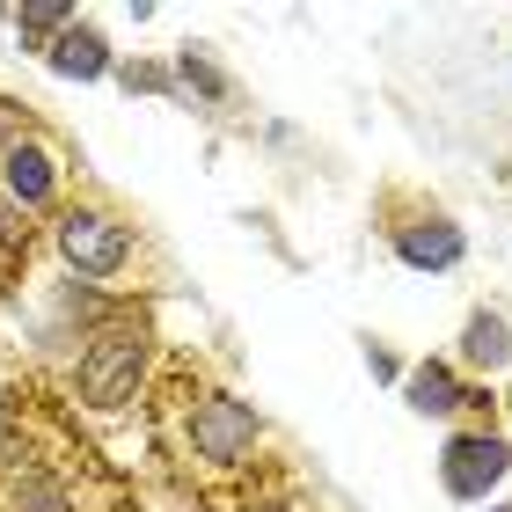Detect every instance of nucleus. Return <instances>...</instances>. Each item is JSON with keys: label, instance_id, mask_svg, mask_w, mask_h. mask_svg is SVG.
<instances>
[{"label": "nucleus", "instance_id": "dca6fc26", "mask_svg": "<svg viewBox=\"0 0 512 512\" xmlns=\"http://www.w3.org/2000/svg\"><path fill=\"white\" fill-rule=\"evenodd\" d=\"M505 410H512V388H505Z\"/></svg>", "mask_w": 512, "mask_h": 512}, {"label": "nucleus", "instance_id": "f257e3e1", "mask_svg": "<svg viewBox=\"0 0 512 512\" xmlns=\"http://www.w3.org/2000/svg\"><path fill=\"white\" fill-rule=\"evenodd\" d=\"M139 381H147V315L125 308V315H96L81 359H74V395L88 410H125Z\"/></svg>", "mask_w": 512, "mask_h": 512}, {"label": "nucleus", "instance_id": "f03ea898", "mask_svg": "<svg viewBox=\"0 0 512 512\" xmlns=\"http://www.w3.org/2000/svg\"><path fill=\"white\" fill-rule=\"evenodd\" d=\"M256 439H264V417L249 403H235L227 388H191V410H183V447L213 469H242L256 461Z\"/></svg>", "mask_w": 512, "mask_h": 512}, {"label": "nucleus", "instance_id": "ddd939ff", "mask_svg": "<svg viewBox=\"0 0 512 512\" xmlns=\"http://www.w3.org/2000/svg\"><path fill=\"white\" fill-rule=\"evenodd\" d=\"M118 81H125V88H139V96H161V88H176V66L132 59V66H118Z\"/></svg>", "mask_w": 512, "mask_h": 512}, {"label": "nucleus", "instance_id": "1a4fd4ad", "mask_svg": "<svg viewBox=\"0 0 512 512\" xmlns=\"http://www.w3.org/2000/svg\"><path fill=\"white\" fill-rule=\"evenodd\" d=\"M403 395H410V410H417V417H454L461 403H469V381H454V366L425 359V366H410Z\"/></svg>", "mask_w": 512, "mask_h": 512}, {"label": "nucleus", "instance_id": "7ed1b4c3", "mask_svg": "<svg viewBox=\"0 0 512 512\" xmlns=\"http://www.w3.org/2000/svg\"><path fill=\"white\" fill-rule=\"evenodd\" d=\"M59 256L74 264V278H118L132 264V235L110 213H96V205H74L59 220Z\"/></svg>", "mask_w": 512, "mask_h": 512}, {"label": "nucleus", "instance_id": "39448f33", "mask_svg": "<svg viewBox=\"0 0 512 512\" xmlns=\"http://www.w3.org/2000/svg\"><path fill=\"white\" fill-rule=\"evenodd\" d=\"M0 512H81V505L44 454H15L0 461Z\"/></svg>", "mask_w": 512, "mask_h": 512}, {"label": "nucleus", "instance_id": "f8f14e48", "mask_svg": "<svg viewBox=\"0 0 512 512\" xmlns=\"http://www.w3.org/2000/svg\"><path fill=\"white\" fill-rule=\"evenodd\" d=\"M176 74H183V81H198V96H205V103L227 96V74H220V66L205 59V52H183V59H176Z\"/></svg>", "mask_w": 512, "mask_h": 512}, {"label": "nucleus", "instance_id": "6e6552de", "mask_svg": "<svg viewBox=\"0 0 512 512\" xmlns=\"http://www.w3.org/2000/svg\"><path fill=\"white\" fill-rule=\"evenodd\" d=\"M52 66L66 81H103L110 74V44L103 30H88V22H66V30L52 37Z\"/></svg>", "mask_w": 512, "mask_h": 512}, {"label": "nucleus", "instance_id": "20e7f679", "mask_svg": "<svg viewBox=\"0 0 512 512\" xmlns=\"http://www.w3.org/2000/svg\"><path fill=\"white\" fill-rule=\"evenodd\" d=\"M505 469H512V447H505L498 432H454L447 454H439V476H447V491H454L461 505L483 498Z\"/></svg>", "mask_w": 512, "mask_h": 512}, {"label": "nucleus", "instance_id": "423d86ee", "mask_svg": "<svg viewBox=\"0 0 512 512\" xmlns=\"http://www.w3.org/2000/svg\"><path fill=\"white\" fill-rule=\"evenodd\" d=\"M0 176H8V191H15L22 213H37V205H52V198H59V161L44 154L37 139H15L8 161H0Z\"/></svg>", "mask_w": 512, "mask_h": 512}, {"label": "nucleus", "instance_id": "9d476101", "mask_svg": "<svg viewBox=\"0 0 512 512\" xmlns=\"http://www.w3.org/2000/svg\"><path fill=\"white\" fill-rule=\"evenodd\" d=\"M461 359H469V366H505L512 359V330H505L498 308H476L469 315V330H461Z\"/></svg>", "mask_w": 512, "mask_h": 512}, {"label": "nucleus", "instance_id": "0eeeda50", "mask_svg": "<svg viewBox=\"0 0 512 512\" xmlns=\"http://www.w3.org/2000/svg\"><path fill=\"white\" fill-rule=\"evenodd\" d=\"M461 249H469V235H461L454 220H410L403 235H395V256H403L410 271H454Z\"/></svg>", "mask_w": 512, "mask_h": 512}, {"label": "nucleus", "instance_id": "2eb2a0df", "mask_svg": "<svg viewBox=\"0 0 512 512\" xmlns=\"http://www.w3.org/2000/svg\"><path fill=\"white\" fill-rule=\"evenodd\" d=\"M249 512H293V498H256Z\"/></svg>", "mask_w": 512, "mask_h": 512}, {"label": "nucleus", "instance_id": "f3484780", "mask_svg": "<svg viewBox=\"0 0 512 512\" xmlns=\"http://www.w3.org/2000/svg\"><path fill=\"white\" fill-rule=\"evenodd\" d=\"M498 512H512V505H498Z\"/></svg>", "mask_w": 512, "mask_h": 512}, {"label": "nucleus", "instance_id": "9b49d317", "mask_svg": "<svg viewBox=\"0 0 512 512\" xmlns=\"http://www.w3.org/2000/svg\"><path fill=\"white\" fill-rule=\"evenodd\" d=\"M22 15V30L30 37H52V30H66V22H74V8H66V0H30V8H15Z\"/></svg>", "mask_w": 512, "mask_h": 512}, {"label": "nucleus", "instance_id": "4468645a", "mask_svg": "<svg viewBox=\"0 0 512 512\" xmlns=\"http://www.w3.org/2000/svg\"><path fill=\"white\" fill-rule=\"evenodd\" d=\"M22 454V417H15V395H0V461Z\"/></svg>", "mask_w": 512, "mask_h": 512}]
</instances>
